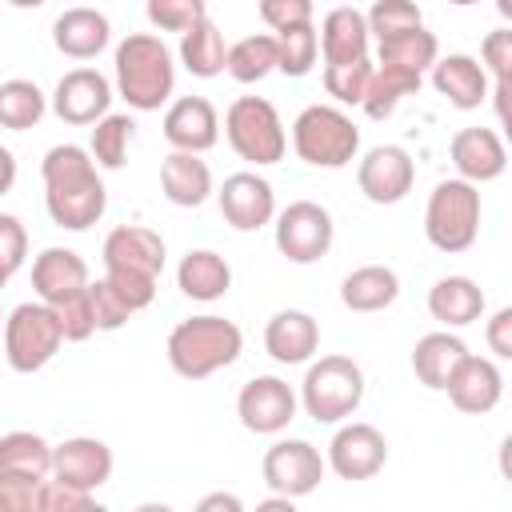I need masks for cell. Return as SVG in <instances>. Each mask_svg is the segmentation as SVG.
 I'll return each mask as SVG.
<instances>
[{
    "instance_id": "6da1fadb",
    "label": "cell",
    "mask_w": 512,
    "mask_h": 512,
    "mask_svg": "<svg viewBox=\"0 0 512 512\" xmlns=\"http://www.w3.org/2000/svg\"><path fill=\"white\" fill-rule=\"evenodd\" d=\"M40 176H44V208L56 228L88 232L104 216L108 192H104V180H100L88 148H80V144L48 148L40 160Z\"/></svg>"
},
{
    "instance_id": "7a4b0ae2",
    "label": "cell",
    "mask_w": 512,
    "mask_h": 512,
    "mask_svg": "<svg viewBox=\"0 0 512 512\" xmlns=\"http://www.w3.org/2000/svg\"><path fill=\"white\" fill-rule=\"evenodd\" d=\"M112 64H116V92L128 100V108L156 112L160 104H168V96L176 88V64H172V52L160 36L128 32L116 44Z\"/></svg>"
},
{
    "instance_id": "3957f363",
    "label": "cell",
    "mask_w": 512,
    "mask_h": 512,
    "mask_svg": "<svg viewBox=\"0 0 512 512\" xmlns=\"http://www.w3.org/2000/svg\"><path fill=\"white\" fill-rule=\"evenodd\" d=\"M244 332L224 316H188L168 332V364L184 380H208L212 372L240 360Z\"/></svg>"
},
{
    "instance_id": "277c9868",
    "label": "cell",
    "mask_w": 512,
    "mask_h": 512,
    "mask_svg": "<svg viewBox=\"0 0 512 512\" xmlns=\"http://www.w3.org/2000/svg\"><path fill=\"white\" fill-rule=\"evenodd\" d=\"M424 236L436 252H468L480 236V184L460 176L440 180L424 204Z\"/></svg>"
},
{
    "instance_id": "5b68a950",
    "label": "cell",
    "mask_w": 512,
    "mask_h": 512,
    "mask_svg": "<svg viewBox=\"0 0 512 512\" xmlns=\"http://www.w3.org/2000/svg\"><path fill=\"white\" fill-rule=\"evenodd\" d=\"M292 148L312 168H344L360 152V128L344 108L308 104L292 120Z\"/></svg>"
},
{
    "instance_id": "8992f818",
    "label": "cell",
    "mask_w": 512,
    "mask_h": 512,
    "mask_svg": "<svg viewBox=\"0 0 512 512\" xmlns=\"http://www.w3.org/2000/svg\"><path fill=\"white\" fill-rule=\"evenodd\" d=\"M364 400V368L352 356H320L308 364L300 404L316 424L348 420Z\"/></svg>"
},
{
    "instance_id": "52a82bcc",
    "label": "cell",
    "mask_w": 512,
    "mask_h": 512,
    "mask_svg": "<svg viewBox=\"0 0 512 512\" xmlns=\"http://www.w3.org/2000/svg\"><path fill=\"white\" fill-rule=\"evenodd\" d=\"M224 136H228L232 152L256 168L280 164L288 152L284 120H280L276 104L264 96H236L224 112Z\"/></svg>"
},
{
    "instance_id": "ba28073f",
    "label": "cell",
    "mask_w": 512,
    "mask_h": 512,
    "mask_svg": "<svg viewBox=\"0 0 512 512\" xmlns=\"http://www.w3.org/2000/svg\"><path fill=\"white\" fill-rule=\"evenodd\" d=\"M64 336H60V324L52 316V308L44 300H28V304H16L4 320V360L12 372H40L56 352H60Z\"/></svg>"
},
{
    "instance_id": "9c48e42d",
    "label": "cell",
    "mask_w": 512,
    "mask_h": 512,
    "mask_svg": "<svg viewBox=\"0 0 512 512\" xmlns=\"http://www.w3.org/2000/svg\"><path fill=\"white\" fill-rule=\"evenodd\" d=\"M332 236H336V224L328 208L316 200H292L276 216V248L292 264H316L320 256H328Z\"/></svg>"
},
{
    "instance_id": "30bf717a",
    "label": "cell",
    "mask_w": 512,
    "mask_h": 512,
    "mask_svg": "<svg viewBox=\"0 0 512 512\" xmlns=\"http://www.w3.org/2000/svg\"><path fill=\"white\" fill-rule=\"evenodd\" d=\"M324 468H328V464H324L320 448L308 444V440H276V444L264 452V460H260L264 484H268L272 492L288 496V500H300V496L316 492L320 480H324Z\"/></svg>"
},
{
    "instance_id": "8fae6325",
    "label": "cell",
    "mask_w": 512,
    "mask_h": 512,
    "mask_svg": "<svg viewBox=\"0 0 512 512\" xmlns=\"http://www.w3.org/2000/svg\"><path fill=\"white\" fill-rule=\"evenodd\" d=\"M296 392L280 376H252L236 396V416L256 436H276L296 420Z\"/></svg>"
},
{
    "instance_id": "7c38bea8",
    "label": "cell",
    "mask_w": 512,
    "mask_h": 512,
    "mask_svg": "<svg viewBox=\"0 0 512 512\" xmlns=\"http://www.w3.org/2000/svg\"><path fill=\"white\" fill-rule=\"evenodd\" d=\"M388 460V440L380 428L364 424V420H352L336 428V436L328 440V468L340 476V480H372Z\"/></svg>"
},
{
    "instance_id": "4fadbf2b",
    "label": "cell",
    "mask_w": 512,
    "mask_h": 512,
    "mask_svg": "<svg viewBox=\"0 0 512 512\" xmlns=\"http://www.w3.org/2000/svg\"><path fill=\"white\" fill-rule=\"evenodd\" d=\"M356 184L372 204H400L416 184V164L400 144H376L356 168Z\"/></svg>"
},
{
    "instance_id": "5bb4252c",
    "label": "cell",
    "mask_w": 512,
    "mask_h": 512,
    "mask_svg": "<svg viewBox=\"0 0 512 512\" xmlns=\"http://www.w3.org/2000/svg\"><path fill=\"white\" fill-rule=\"evenodd\" d=\"M216 200H220V216L236 232H256V228L272 224V216H276V192L256 172H232V176H224Z\"/></svg>"
},
{
    "instance_id": "9a60e30c",
    "label": "cell",
    "mask_w": 512,
    "mask_h": 512,
    "mask_svg": "<svg viewBox=\"0 0 512 512\" xmlns=\"http://www.w3.org/2000/svg\"><path fill=\"white\" fill-rule=\"evenodd\" d=\"M112 104V84L104 72L96 68H72L60 76L56 92H52V112L64 120V124H96Z\"/></svg>"
},
{
    "instance_id": "2e32d148",
    "label": "cell",
    "mask_w": 512,
    "mask_h": 512,
    "mask_svg": "<svg viewBox=\"0 0 512 512\" xmlns=\"http://www.w3.org/2000/svg\"><path fill=\"white\" fill-rule=\"evenodd\" d=\"M48 476L56 484L96 492L112 476V448L96 436H72V440L52 448V472Z\"/></svg>"
},
{
    "instance_id": "e0dca14e",
    "label": "cell",
    "mask_w": 512,
    "mask_h": 512,
    "mask_svg": "<svg viewBox=\"0 0 512 512\" xmlns=\"http://www.w3.org/2000/svg\"><path fill=\"white\" fill-rule=\"evenodd\" d=\"M164 140L176 152H196L204 156L208 148H216L220 140V116L212 108V100L204 96H180L168 104L164 112Z\"/></svg>"
},
{
    "instance_id": "ac0fdd59",
    "label": "cell",
    "mask_w": 512,
    "mask_h": 512,
    "mask_svg": "<svg viewBox=\"0 0 512 512\" xmlns=\"http://www.w3.org/2000/svg\"><path fill=\"white\" fill-rule=\"evenodd\" d=\"M448 156H452V168L460 180L468 184H488L496 176H504L508 168V148L504 140L492 132V128H460L448 144Z\"/></svg>"
},
{
    "instance_id": "d6986e66",
    "label": "cell",
    "mask_w": 512,
    "mask_h": 512,
    "mask_svg": "<svg viewBox=\"0 0 512 512\" xmlns=\"http://www.w3.org/2000/svg\"><path fill=\"white\" fill-rule=\"evenodd\" d=\"M444 392H448V400H452L460 412L484 416V412H492V408L500 404V396H504V376H500L496 360L468 352V356L460 360V368L452 372V380L444 384Z\"/></svg>"
},
{
    "instance_id": "ffe728a7",
    "label": "cell",
    "mask_w": 512,
    "mask_h": 512,
    "mask_svg": "<svg viewBox=\"0 0 512 512\" xmlns=\"http://www.w3.org/2000/svg\"><path fill=\"white\" fill-rule=\"evenodd\" d=\"M320 348V324L300 308H280L264 324V352L276 364H308Z\"/></svg>"
},
{
    "instance_id": "44dd1931",
    "label": "cell",
    "mask_w": 512,
    "mask_h": 512,
    "mask_svg": "<svg viewBox=\"0 0 512 512\" xmlns=\"http://www.w3.org/2000/svg\"><path fill=\"white\" fill-rule=\"evenodd\" d=\"M104 268H132V272H148L160 276L164 272V240L160 232L144 228V224H120L104 236Z\"/></svg>"
},
{
    "instance_id": "7402d4cb",
    "label": "cell",
    "mask_w": 512,
    "mask_h": 512,
    "mask_svg": "<svg viewBox=\"0 0 512 512\" xmlns=\"http://www.w3.org/2000/svg\"><path fill=\"white\" fill-rule=\"evenodd\" d=\"M108 40H112V24L96 8H64L52 24V44L68 60H92L108 48Z\"/></svg>"
},
{
    "instance_id": "603a6c76",
    "label": "cell",
    "mask_w": 512,
    "mask_h": 512,
    "mask_svg": "<svg viewBox=\"0 0 512 512\" xmlns=\"http://www.w3.org/2000/svg\"><path fill=\"white\" fill-rule=\"evenodd\" d=\"M432 84L436 92L452 104V108H480L488 100V72L480 68L476 56L452 52V56H436L432 60Z\"/></svg>"
},
{
    "instance_id": "cb8c5ba5",
    "label": "cell",
    "mask_w": 512,
    "mask_h": 512,
    "mask_svg": "<svg viewBox=\"0 0 512 512\" xmlns=\"http://www.w3.org/2000/svg\"><path fill=\"white\" fill-rule=\"evenodd\" d=\"M32 288L44 304H56L80 288H88V264L72 248H44L32 260Z\"/></svg>"
},
{
    "instance_id": "d4e9b609",
    "label": "cell",
    "mask_w": 512,
    "mask_h": 512,
    "mask_svg": "<svg viewBox=\"0 0 512 512\" xmlns=\"http://www.w3.org/2000/svg\"><path fill=\"white\" fill-rule=\"evenodd\" d=\"M428 312L444 328H468L484 316V288L472 276H440L428 288Z\"/></svg>"
},
{
    "instance_id": "484cf974",
    "label": "cell",
    "mask_w": 512,
    "mask_h": 512,
    "mask_svg": "<svg viewBox=\"0 0 512 512\" xmlns=\"http://www.w3.org/2000/svg\"><path fill=\"white\" fill-rule=\"evenodd\" d=\"M320 52H324V64H344V60H360L368 56V24H364V12L352 8V4H340L332 8L324 20H320Z\"/></svg>"
},
{
    "instance_id": "4316f807",
    "label": "cell",
    "mask_w": 512,
    "mask_h": 512,
    "mask_svg": "<svg viewBox=\"0 0 512 512\" xmlns=\"http://www.w3.org/2000/svg\"><path fill=\"white\" fill-rule=\"evenodd\" d=\"M160 188L176 208H200L212 192V168L196 152H168L160 164Z\"/></svg>"
},
{
    "instance_id": "83f0119b",
    "label": "cell",
    "mask_w": 512,
    "mask_h": 512,
    "mask_svg": "<svg viewBox=\"0 0 512 512\" xmlns=\"http://www.w3.org/2000/svg\"><path fill=\"white\" fill-rule=\"evenodd\" d=\"M400 296V276L388 264H364L352 268L340 284V304L348 312H384Z\"/></svg>"
},
{
    "instance_id": "f1b7e54d",
    "label": "cell",
    "mask_w": 512,
    "mask_h": 512,
    "mask_svg": "<svg viewBox=\"0 0 512 512\" xmlns=\"http://www.w3.org/2000/svg\"><path fill=\"white\" fill-rule=\"evenodd\" d=\"M468 356V344L452 332H428L416 340L412 348V372L424 388L432 392H444V384L452 380V372L460 368V360Z\"/></svg>"
},
{
    "instance_id": "f546056e",
    "label": "cell",
    "mask_w": 512,
    "mask_h": 512,
    "mask_svg": "<svg viewBox=\"0 0 512 512\" xmlns=\"http://www.w3.org/2000/svg\"><path fill=\"white\" fill-rule=\"evenodd\" d=\"M176 284H180V292H184L188 300L212 304V300L228 296V288H232V268H228V260H224L220 252L196 248V252H188V256L180 260Z\"/></svg>"
},
{
    "instance_id": "4dcf8cb0",
    "label": "cell",
    "mask_w": 512,
    "mask_h": 512,
    "mask_svg": "<svg viewBox=\"0 0 512 512\" xmlns=\"http://www.w3.org/2000/svg\"><path fill=\"white\" fill-rule=\"evenodd\" d=\"M224 56H228V44H224V32L204 16L196 20L188 32H180V64L200 76V80H212L224 72Z\"/></svg>"
},
{
    "instance_id": "1f68e13d",
    "label": "cell",
    "mask_w": 512,
    "mask_h": 512,
    "mask_svg": "<svg viewBox=\"0 0 512 512\" xmlns=\"http://www.w3.org/2000/svg\"><path fill=\"white\" fill-rule=\"evenodd\" d=\"M436 56H440V44H436V36H432L424 24L400 32V36L376 40V64L404 68V72H416V76H424V72L432 68Z\"/></svg>"
},
{
    "instance_id": "d6a6232c",
    "label": "cell",
    "mask_w": 512,
    "mask_h": 512,
    "mask_svg": "<svg viewBox=\"0 0 512 512\" xmlns=\"http://www.w3.org/2000/svg\"><path fill=\"white\" fill-rule=\"evenodd\" d=\"M420 92V76L416 72H404V68H388V64H376L372 68V80H368V92L360 100V108L368 112V120H388L396 112V104L404 96H416Z\"/></svg>"
},
{
    "instance_id": "836d02e7",
    "label": "cell",
    "mask_w": 512,
    "mask_h": 512,
    "mask_svg": "<svg viewBox=\"0 0 512 512\" xmlns=\"http://www.w3.org/2000/svg\"><path fill=\"white\" fill-rule=\"evenodd\" d=\"M48 112V96L32 84V80H4L0 84V128H12V132H28L44 120Z\"/></svg>"
},
{
    "instance_id": "e575fe53",
    "label": "cell",
    "mask_w": 512,
    "mask_h": 512,
    "mask_svg": "<svg viewBox=\"0 0 512 512\" xmlns=\"http://www.w3.org/2000/svg\"><path fill=\"white\" fill-rule=\"evenodd\" d=\"M0 472L12 476H48L52 472V444L36 432H4L0 436Z\"/></svg>"
},
{
    "instance_id": "d590c367",
    "label": "cell",
    "mask_w": 512,
    "mask_h": 512,
    "mask_svg": "<svg viewBox=\"0 0 512 512\" xmlns=\"http://www.w3.org/2000/svg\"><path fill=\"white\" fill-rule=\"evenodd\" d=\"M224 72H228L232 80H240V84H256V80H264L268 72H276V36L256 32V36H244V40L228 44Z\"/></svg>"
},
{
    "instance_id": "8d00e7d4",
    "label": "cell",
    "mask_w": 512,
    "mask_h": 512,
    "mask_svg": "<svg viewBox=\"0 0 512 512\" xmlns=\"http://www.w3.org/2000/svg\"><path fill=\"white\" fill-rule=\"evenodd\" d=\"M132 132H136L132 116H124V112H104V116L96 120V128H92V140H88L92 160H96L100 168H108V172L124 168V160H128V144H132Z\"/></svg>"
},
{
    "instance_id": "74e56055",
    "label": "cell",
    "mask_w": 512,
    "mask_h": 512,
    "mask_svg": "<svg viewBox=\"0 0 512 512\" xmlns=\"http://www.w3.org/2000/svg\"><path fill=\"white\" fill-rule=\"evenodd\" d=\"M276 36V72L300 80L312 72L316 56H320V40H316V28L312 24H292V28H280L272 32Z\"/></svg>"
},
{
    "instance_id": "f35d334b",
    "label": "cell",
    "mask_w": 512,
    "mask_h": 512,
    "mask_svg": "<svg viewBox=\"0 0 512 512\" xmlns=\"http://www.w3.org/2000/svg\"><path fill=\"white\" fill-rule=\"evenodd\" d=\"M372 60L360 56V60H344V64H324V92L336 100V104H360L364 92H368V80H372Z\"/></svg>"
},
{
    "instance_id": "ab89813d",
    "label": "cell",
    "mask_w": 512,
    "mask_h": 512,
    "mask_svg": "<svg viewBox=\"0 0 512 512\" xmlns=\"http://www.w3.org/2000/svg\"><path fill=\"white\" fill-rule=\"evenodd\" d=\"M364 24H368V36L388 40V36L408 32V28H420L424 16H420L416 0H372V8L364 12Z\"/></svg>"
},
{
    "instance_id": "60d3db41",
    "label": "cell",
    "mask_w": 512,
    "mask_h": 512,
    "mask_svg": "<svg viewBox=\"0 0 512 512\" xmlns=\"http://www.w3.org/2000/svg\"><path fill=\"white\" fill-rule=\"evenodd\" d=\"M144 12H148V24L160 32H188L196 20L208 16V4L204 0H144Z\"/></svg>"
},
{
    "instance_id": "b9f144b4",
    "label": "cell",
    "mask_w": 512,
    "mask_h": 512,
    "mask_svg": "<svg viewBox=\"0 0 512 512\" xmlns=\"http://www.w3.org/2000/svg\"><path fill=\"white\" fill-rule=\"evenodd\" d=\"M48 308H52V316H56V324H60V336H64V340L80 344V340H88V336L96 332L92 304H88V288H80V292H72V296H64V300H56V304H48Z\"/></svg>"
},
{
    "instance_id": "7bdbcfd3",
    "label": "cell",
    "mask_w": 512,
    "mask_h": 512,
    "mask_svg": "<svg viewBox=\"0 0 512 512\" xmlns=\"http://www.w3.org/2000/svg\"><path fill=\"white\" fill-rule=\"evenodd\" d=\"M104 280L108 288L124 300L128 312H140L156 300V280L160 276H148V272H132V268H104Z\"/></svg>"
},
{
    "instance_id": "ee69618b",
    "label": "cell",
    "mask_w": 512,
    "mask_h": 512,
    "mask_svg": "<svg viewBox=\"0 0 512 512\" xmlns=\"http://www.w3.org/2000/svg\"><path fill=\"white\" fill-rule=\"evenodd\" d=\"M48 476H12L0 472V512H40Z\"/></svg>"
},
{
    "instance_id": "f6af8a7d",
    "label": "cell",
    "mask_w": 512,
    "mask_h": 512,
    "mask_svg": "<svg viewBox=\"0 0 512 512\" xmlns=\"http://www.w3.org/2000/svg\"><path fill=\"white\" fill-rule=\"evenodd\" d=\"M88 304H92V320H96V332H116V328H124L128 324V308H124V300L108 288V280L100 276L96 284L88 280Z\"/></svg>"
},
{
    "instance_id": "bcb514c9",
    "label": "cell",
    "mask_w": 512,
    "mask_h": 512,
    "mask_svg": "<svg viewBox=\"0 0 512 512\" xmlns=\"http://www.w3.org/2000/svg\"><path fill=\"white\" fill-rule=\"evenodd\" d=\"M480 68L492 72L496 80L512 76V28H496L480 40Z\"/></svg>"
},
{
    "instance_id": "7dc6e473",
    "label": "cell",
    "mask_w": 512,
    "mask_h": 512,
    "mask_svg": "<svg viewBox=\"0 0 512 512\" xmlns=\"http://www.w3.org/2000/svg\"><path fill=\"white\" fill-rule=\"evenodd\" d=\"M92 508H100L92 492H84V488H68V484H56L52 476L44 480L40 512H92Z\"/></svg>"
},
{
    "instance_id": "c3c4849f",
    "label": "cell",
    "mask_w": 512,
    "mask_h": 512,
    "mask_svg": "<svg viewBox=\"0 0 512 512\" xmlns=\"http://www.w3.org/2000/svg\"><path fill=\"white\" fill-rule=\"evenodd\" d=\"M256 8L272 32L292 24H312V0H256Z\"/></svg>"
},
{
    "instance_id": "681fc988",
    "label": "cell",
    "mask_w": 512,
    "mask_h": 512,
    "mask_svg": "<svg viewBox=\"0 0 512 512\" xmlns=\"http://www.w3.org/2000/svg\"><path fill=\"white\" fill-rule=\"evenodd\" d=\"M24 256H28V232H24V224L16 216L0 212V260L16 272L24 264Z\"/></svg>"
},
{
    "instance_id": "f907efd6",
    "label": "cell",
    "mask_w": 512,
    "mask_h": 512,
    "mask_svg": "<svg viewBox=\"0 0 512 512\" xmlns=\"http://www.w3.org/2000/svg\"><path fill=\"white\" fill-rule=\"evenodd\" d=\"M488 348H492V356H500V360H508L512 356V308H496L492 312V320H488Z\"/></svg>"
},
{
    "instance_id": "816d5d0a",
    "label": "cell",
    "mask_w": 512,
    "mask_h": 512,
    "mask_svg": "<svg viewBox=\"0 0 512 512\" xmlns=\"http://www.w3.org/2000/svg\"><path fill=\"white\" fill-rule=\"evenodd\" d=\"M216 508L240 512L244 504H240V496H228V492H212V496H204V500H200V512H216Z\"/></svg>"
},
{
    "instance_id": "f5cc1de1",
    "label": "cell",
    "mask_w": 512,
    "mask_h": 512,
    "mask_svg": "<svg viewBox=\"0 0 512 512\" xmlns=\"http://www.w3.org/2000/svg\"><path fill=\"white\" fill-rule=\"evenodd\" d=\"M12 184H16V156L0 144V196L12 192Z\"/></svg>"
},
{
    "instance_id": "db71d44e",
    "label": "cell",
    "mask_w": 512,
    "mask_h": 512,
    "mask_svg": "<svg viewBox=\"0 0 512 512\" xmlns=\"http://www.w3.org/2000/svg\"><path fill=\"white\" fill-rule=\"evenodd\" d=\"M256 508H260V512H280V508H284V512H292V500H288V496H280V492H276V496H272V500H260V504H256Z\"/></svg>"
},
{
    "instance_id": "11a10c76",
    "label": "cell",
    "mask_w": 512,
    "mask_h": 512,
    "mask_svg": "<svg viewBox=\"0 0 512 512\" xmlns=\"http://www.w3.org/2000/svg\"><path fill=\"white\" fill-rule=\"evenodd\" d=\"M496 12L508 20V16H512V0H496Z\"/></svg>"
},
{
    "instance_id": "9f6ffc18",
    "label": "cell",
    "mask_w": 512,
    "mask_h": 512,
    "mask_svg": "<svg viewBox=\"0 0 512 512\" xmlns=\"http://www.w3.org/2000/svg\"><path fill=\"white\" fill-rule=\"evenodd\" d=\"M8 4H12V8H40L44 0H8Z\"/></svg>"
},
{
    "instance_id": "6f0895ef",
    "label": "cell",
    "mask_w": 512,
    "mask_h": 512,
    "mask_svg": "<svg viewBox=\"0 0 512 512\" xmlns=\"http://www.w3.org/2000/svg\"><path fill=\"white\" fill-rule=\"evenodd\" d=\"M8 276H12V268L0 260V292H4V284H8Z\"/></svg>"
},
{
    "instance_id": "680465c9",
    "label": "cell",
    "mask_w": 512,
    "mask_h": 512,
    "mask_svg": "<svg viewBox=\"0 0 512 512\" xmlns=\"http://www.w3.org/2000/svg\"><path fill=\"white\" fill-rule=\"evenodd\" d=\"M448 4H456V8H468V4H480V0H448Z\"/></svg>"
},
{
    "instance_id": "91938a15",
    "label": "cell",
    "mask_w": 512,
    "mask_h": 512,
    "mask_svg": "<svg viewBox=\"0 0 512 512\" xmlns=\"http://www.w3.org/2000/svg\"><path fill=\"white\" fill-rule=\"evenodd\" d=\"M0 320H4V316H0Z\"/></svg>"
}]
</instances>
